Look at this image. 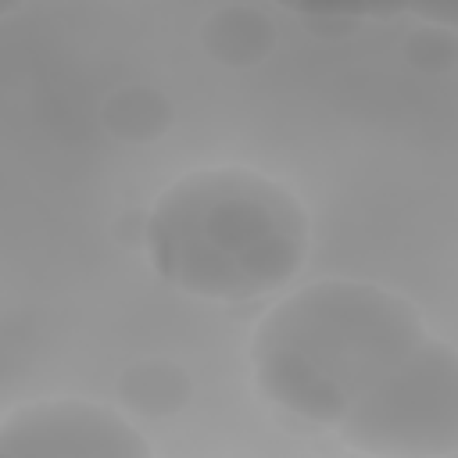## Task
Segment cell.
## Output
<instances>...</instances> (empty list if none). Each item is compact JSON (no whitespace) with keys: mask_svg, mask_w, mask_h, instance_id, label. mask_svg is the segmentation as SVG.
<instances>
[{"mask_svg":"<svg viewBox=\"0 0 458 458\" xmlns=\"http://www.w3.org/2000/svg\"><path fill=\"white\" fill-rule=\"evenodd\" d=\"M422 340L426 326L408 297L376 283L318 279L265 315L250 358L268 401L304 422L340 426Z\"/></svg>","mask_w":458,"mask_h":458,"instance_id":"1","label":"cell"},{"mask_svg":"<svg viewBox=\"0 0 458 458\" xmlns=\"http://www.w3.org/2000/svg\"><path fill=\"white\" fill-rule=\"evenodd\" d=\"M147 258L168 286L190 297L254 301L301 272L308 211L261 172H190L150 208Z\"/></svg>","mask_w":458,"mask_h":458,"instance_id":"2","label":"cell"},{"mask_svg":"<svg viewBox=\"0 0 458 458\" xmlns=\"http://www.w3.org/2000/svg\"><path fill=\"white\" fill-rule=\"evenodd\" d=\"M372 458H444L458 451V351L426 336L336 426Z\"/></svg>","mask_w":458,"mask_h":458,"instance_id":"3","label":"cell"},{"mask_svg":"<svg viewBox=\"0 0 458 458\" xmlns=\"http://www.w3.org/2000/svg\"><path fill=\"white\" fill-rule=\"evenodd\" d=\"M0 458H150V447L114 408L61 397L11 411Z\"/></svg>","mask_w":458,"mask_h":458,"instance_id":"4","label":"cell"},{"mask_svg":"<svg viewBox=\"0 0 458 458\" xmlns=\"http://www.w3.org/2000/svg\"><path fill=\"white\" fill-rule=\"evenodd\" d=\"M200 47L225 68H250L272 54L276 25L261 7L229 4L208 14L200 29Z\"/></svg>","mask_w":458,"mask_h":458,"instance_id":"5","label":"cell"},{"mask_svg":"<svg viewBox=\"0 0 458 458\" xmlns=\"http://www.w3.org/2000/svg\"><path fill=\"white\" fill-rule=\"evenodd\" d=\"M114 394L129 411L147 415V419H165L186 408L193 383L182 365L165 361V358H143L118 372Z\"/></svg>","mask_w":458,"mask_h":458,"instance_id":"6","label":"cell"},{"mask_svg":"<svg viewBox=\"0 0 458 458\" xmlns=\"http://www.w3.org/2000/svg\"><path fill=\"white\" fill-rule=\"evenodd\" d=\"M104 129L125 143H150L172 125V104L154 86H125L104 100Z\"/></svg>","mask_w":458,"mask_h":458,"instance_id":"7","label":"cell"},{"mask_svg":"<svg viewBox=\"0 0 458 458\" xmlns=\"http://www.w3.org/2000/svg\"><path fill=\"white\" fill-rule=\"evenodd\" d=\"M401 50H404V57H408L411 68L429 72V75L447 72L458 61V39H454V32L451 29H440V25H429V21H422L419 29H411L404 36Z\"/></svg>","mask_w":458,"mask_h":458,"instance_id":"8","label":"cell"},{"mask_svg":"<svg viewBox=\"0 0 458 458\" xmlns=\"http://www.w3.org/2000/svg\"><path fill=\"white\" fill-rule=\"evenodd\" d=\"M147 222H150V211H140V208H132V211H122L118 218H114V225H111V236L122 243V247H143L147 250Z\"/></svg>","mask_w":458,"mask_h":458,"instance_id":"9","label":"cell"},{"mask_svg":"<svg viewBox=\"0 0 458 458\" xmlns=\"http://www.w3.org/2000/svg\"><path fill=\"white\" fill-rule=\"evenodd\" d=\"M311 29L308 32H315V25H329L326 29V36H347V32H354V11H308V7H301L297 11Z\"/></svg>","mask_w":458,"mask_h":458,"instance_id":"10","label":"cell"},{"mask_svg":"<svg viewBox=\"0 0 458 458\" xmlns=\"http://www.w3.org/2000/svg\"><path fill=\"white\" fill-rule=\"evenodd\" d=\"M415 18L440 29H458V7H415Z\"/></svg>","mask_w":458,"mask_h":458,"instance_id":"11","label":"cell"}]
</instances>
